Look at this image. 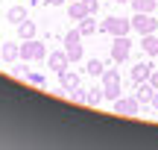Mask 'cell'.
<instances>
[{
	"instance_id": "6da1fadb",
	"label": "cell",
	"mask_w": 158,
	"mask_h": 150,
	"mask_svg": "<svg viewBox=\"0 0 158 150\" xmlns=\"http://www.w3.org/2000/svg\"><path fill=\"white\" fill-rule=\"evenodd\" d=\"M129 29H132V18H106V21L100 24V33H106V35H129Z\"/></svg>"
},
{
	"instance_id": "7a4b0ae2",
	"label": "cell",
	"mask_w": 158,
	"mask_h": 150,
	"mask_svg": "<svg viewBox=\"0 0 158 150\" xmlns=\"http://www.w3.org/2000/svg\"><path fill=\"white\" fill-rule=\"evenodd\" d=\"M102 94H106L108 100L120 97V71L117 68H106L102 71Z\"/></svg>"
},
{
	"instance_id": "3957f363",
	"label": "cell",
	"mask_w": 158,
	"mask_h": 150,
	"mask_svg": "<svg viewBox=\"0 0 158 150\" xmlns=\"http://www.w3.org/2000/svg\"><path fill=\"white\" fill-rule=\"evenodd\" d=\"M129 53H132V41L126 38V35H114L111 38V62L114 65L129 62Z\"/></svg>"
},
{
	"instance_id": "277c9868",
	"label": "cell",
	"mask_w": 158,
	"mask_h": 150,
	"mask_svg": "<svg viewBox=\"0 0 158 150\" xmlns=\"http://www.w3.org/2000/svg\"><path fill=\"white\" fill-rule=\"evenodd\" d=\"M64 53H68L70 62H79L82 59V33L79 29H70V33H64Z\"/></svg>"
},
{
	"instance_id": "5b68a950",
	"label": "cell",
	"mask_w": 158,
	"mask_h": 150,
	"mask_svg": "<svg viewBox=\"0 0 158 150\" xmlns=\"http://www.w3.org/2000/svg\"><path fill=\"white\" fill-rule=\"evenodd\" d=\"M47 56V47L41 44L38 38H27L21 44V59L23 62H38V59H44Z\"/></svg>"
},
{
	"instance_id": "8992f818",
	"label": "cell",
	"mask_w": 158,
	"mask_h": 150,
	"mask_svg": "<svg viewBox=\"0 0 158 150\" xmlns=\"http://www.w3.org/2000/svg\"><path fill=\"white\" fill-rule=\"evenodd\" d=\"M132 29L141 35H149L158 29V21L152 18V12H135V18H132Z\"/></svg>"
},
{
	"instance_id": "52a82bcc",
	"label": "cell",
	"mask_w": 158,
	"mask_h": 150,
	"mask_svg": "<svg viewBox=\"0 0 158 150\" xmlns=\"http://www.w3.org/2000/svg\"><path fill=\"white\" fill-rule=\"evenodd\" d=\"M138 112H141V103L135 100V94H132V97H123V94H120V97L114 100V115H123V118H135Z\"/></svg>"
},
{
	"instance_id": "ba28073f",
	"label": "cell",
	"mask_w": 158,
	"mask_h": 150,
	"mask_svg": "<svg viewBox=\"0 0 158 150\" xmlns=\"http://www.w3.org/2000/svg\"><path fill=\"white\" fill-rule=\"evenodd\" d=\"M152 94H155V88L149 86V80L147 82H135V100H138V103L149 106V103H152Z\"/></svg>"
},
{
	"instance_id": "9c48e42d",
	"label": "cell",
	"mask_w": 158,
	"mask_h": 150,
	"mask_svg": "<svg viewBox=\"0 0 158 150\" xmlns=\"http://www.w3.org/2000/svg\"><path fill=\"white\" fill-rule=\"evenodd\" d=\"M59 82H62V91H73V88H79V74L64 68V71H59Z\"/></svg>"
},
{
	"instance_id": "30bf717a",
	"label": "cell",
	"mask_w": 158,
	"mask_h": 150,
	"mask_svg": "<svg viewBox=\"0 0 158 150\" xmlns=\"http://www.w3.org/2000/svg\"><path fill=\"white\" fill-rule=\"evenodd\" d=\"M18 56H21V44H15V41H0V59H3V62H15Z\"/></svg>"
},
{
	"instance_id": "8fae6325",
	"label": "cell",
	"mask_w": 158,
	"mask_h": 150,
	"mask_svg": "<svg viewBox=\"0 0 158 150\" xmlns=\"http://www.w3.org/2000/svg\"><path fill=\"white\" fill-rule=\"evenodd\" d=\"M149 74H152V65L141 59V62L132 68V86H135V82H147V80H149Z\"/></svg>"
},
{
	"instance_id": "7c38bea8",
	"label": "cell",
	"mask_w": 158,
	"mask_h": 150,
	"mask_svg": "<svg viewBox=\"0 0 158 150\" xmlns=\"http://www.w3.org/2000/svg\"><path fill=\"white\" fill-rule=\"evenodd\" d=\"M47 62H50V71H56V74H59V71H64L70 65V59H68V53H64V50H53Z\"/></svg>"
},
{
	"instance_id": "4fadbf2b",
	"label": "cell",
	"mask_w": 158,
	"mask_h": 150,
	"mask_svg": "<svg viewBox=\"0 0 158 150\" xmlns=\"http://www.w3.org/2000/svg\"><path fill=\"white\" fill-rule=\"evenodd\" d=\"M68 18L70 21H82V18H88V9H85V3L82 0H70V6H68Z\"/></svg>"
},
{
	"instance_id": "5bb4252c",
	"label": "cell",
	"mask_w": 158,
	"mask_h": 150,
	"mask_svg": "<svg viewBox=\"0 0 158 150\" xmlns=\"http://www.w3.org/2000/svg\"><path fill=\"white\" fill-rule=\"evenodd\" d=\"M141 50L147 56H158V35L149 33V35H141Z\"/></svg>"
},
{
	"instance_id": "9a60e30c",
	"label": "cell",
	"mask_w": 158,
	"mask_h": 150,
	"mask_svg": "<svg viewBox=\"0 0 158 150\" xmlns=\"http://www.w3.org/2000/svg\"><path fill=\"white\" fill-rule=\"evenodd\" d=\"M79 33H82V38H85V35H97V33H100V24L94 21V15H88V18L79 21Z\"/></svg>"
},
{
	"instance_id": "2e32d148",
	"label": "cell",
	"mask_w": 158,
	"mask_h": 150,
	"mask_svg": "<svg viewBox=\"0 0 158 150\" xmlns=\"http://www.w3.org/2000/svg\"><path fill=\"white\" fill-rule=\"evenodd\" d=\"M18 38H21V41H27V38H35V24L29 21V18L18 24Z\"/></svg>"
},
{
	"instance_id": "e0dca14e",
	"label": "cell",
	"mask_w": 158,
	"mask_h": 150,
	"mask_svg": "<svg viewBox=\"0 0 158 150\" xmlns=\"http://www.w3.org/2000/svg\"><path fill=\"white\" fill-rule=\"evenodd\" d=\"M6 21H9V24H15V27H18L21 21H27V9H23V6H12V9L6 12Z\"/></svg>"
},
{
	"instance_id": "ac0fdd59",
	"label": "cell",
	"mask_w": 158,
	"mask_h": 150,
	"mask_svg": "<svg viewBox=\"0 0 158 150\" xmlns=\"http://www.w3.org/2000/svg\"><path fill=\"white\" fill-rule=\"evenodd\" d=\"M85 71H88L91 77H102V71H106V62H102V59H88Z\"/></svg>"
},
{
	"instance_id": "d6986e66",
	"label": "cell",
	"mask_w": 158,
	"mask_h": 150,
	"mask_svg": "<svg viewBox=\"0 0 158 150\" xmlns=\"http://www.w3.org/2000/svg\"><path fill=\"white\" fill-rule=\"evenodd\" d=\"M102 97H106V94H102V86H94V88H88V97H85V103H88V106H100Z\"/></svg>"
},
{
	"instance_id": "ffe728a7",
	"label": "cell",
	"mask_w": 158,
	"mask_h": 150,
	"mask_svg": "<svg viewBox=\"0 0 158 150\" xmlns=\"http://www.w3.org/2000/svg\"><path fill=\"white\" fill-rule=\"evenodd\" d=\"M158 0H132V9L135 12H155Z\"/></svg>"
},
{
	"instance_id": "44dd1931",
	"label": "cell",
	"mask_w": 158,
	"mask_h": 150,
	"mask_svg": "<svg viewBox=\"0 0 158 150\" xmlns=\"http://www.w3.org/2000/svg\"><path fill=\"white\" fill-rule=\"evenodd\" d=\"M85 3V9H88V15H97L100 12V0H82Z\"/></svg>"
},
{
	"instance_id": "7402d4cb",
	"label": "cell",
	"mask_w": 158,
	"mask_h": 150,
	"mask_svg": "<svg viewBox=\"0 0 158 150\" xmlns=\"http://www.w3.org/2000/svg\"><path fill=\"white\" fill-rule=\"evenodd\" d=\"M85 97H88V94H85L82 88H73V91H70V100H73V103H85Z\"/></svg>"
},
{
	"instance_id": "603a6c76",
	"label": "cell",
	"mask_w": 158,
	"mask_h": 150,
	"mask_svg": "<svg viewBox=\"0 0 158 150\" xmlns=\"http://www.w3.org/2000/svg\"><path fill=\"white\" fill-rule=\"evenodd\" d=\"M27 80L32 82V86H44V74H27Z\"/></svg>"
},
{
	"instance_id": "cb8c5ba5",
	"label": "cell",
	"mask_w": 158,
	"mask_h": 150,
	"mask_svg": "<svg viewBox=\"0 0 158 150\" xmlns=\"http://www.w3.org/2000/svg\"><path fill=\"white\" fill-rule=\"evenodd\" d=\"M149 86L158 88V71H152V74H149Z\"/></svg>"
},
{
	"instance_id": "d4e9b609",
	"label": "cell",
	"mask_w": 158,
	"mask_h": 150,
	"mask_svg": "<svg viewBox=\"0 0 158 150\" xmlns=\"http://www.w3.org/2000/svg\"><path fill=\"white\" fill-rule=\"evenodd\" d=\"M149 106H152V109L158 112V88H155V94H152V103H149Z\"/></svg>"
},
{
	"instance_id": "484cf974",
	"label": "cell",
	"mask_w": 158,
	"mask_h": 150,
	"mask_svg": "<svg viewBox=\"0 0 158 150\" xmlns=\"http://www.w3.org/2000/svg\"><path fill=\"white\" fill-rule=\"evenodd\" d=\"M44 3H47V6H62L64 0H44Z\"/></svg>"
},
{
	"instance_id": "4316f807",
	"label": "cell",
	"mask_w": 158,
	"mask_h": 150,
	"mask_svg": "<svg viewBox=\"0 0 158 150\" xmlns=\"http://www.w3.org/2000/svg\"><path fill=\"white\" fill-rule=\"evenodd\" d=\"M114 3H132V0H114Z\"/></svg>"
},
{
	"instance_id": "83f0119b",
	"label": "cell",
	"mask_w": 158,
	"mask_h": 150,
	"mask_svg": "<svg viewBox=\"0 0 158 150\" xmlns=\"http://www.w3.org/2000/svg\"><path fill=\"white\" fill-rule=\"evenodd\" d=\"M68 3H70V0H68Z\"/></svg>"
}]
</instances>
